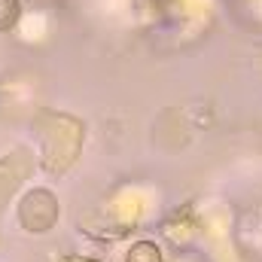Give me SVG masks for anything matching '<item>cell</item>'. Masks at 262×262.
Wrapping results in <instances>:
<instances>
[{"label":"cell","instance_id":"obj_1","mask_svg":"<svg viewBox=\"0 0 262 262\" xmlns=\"http://www.w3.org/2000/svg\"><path fill=\"white\" fill-rule=\"evenodd\" d=\"M128 262H162V250L152 241H137L128 250Z\"/></svg>","mask_w":262,"mask_h":262}]
</instances>
